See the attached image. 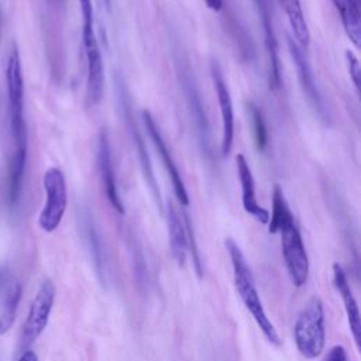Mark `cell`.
<instances>
[{"label":"cell","mask_w":361,"mask_h":361,"mask_svg":"<svg viewBox=\"0 0 361 361\" xmlns=\"http://www.w3.org/2000/svg\"><path fill=\"white\" fill-rule=\"evenodd\" d=\"M42 185L47 199L38 224L44 231L51 233L61 224L68 204V190L62 171L55 166L47 169L42 178Z\"/></svg>","instance_id":"obj_5"},{"label":"cell","mask_w":361,"mask_h":361,"mask_svg":"<svg viewBox=\"0 0 361 361\" xmlns=\"http://www.w3.org/2000/svg\"><path fill=\"white\" fill-rule=\"evenodd\" d=\"M326 361H347V354L343 345H334L329 351Z\"/></svg>","instance_id":"obj_27"},{"label":"cell","mask_w":361,"mask_h":361,"mask_svg":"<svg viewBox=\"0 0 361 361\" xmlns=\"http://www.w3.org/2000/svg\"><path fill=\"white\" fill-rule=\"evenodd\" d=\"M118 94H120V102H121V106L124 109V117H126V121H127V127L130 130V135H131V140L135 145V151H137V155H138V161H140V165H141V169H142V173L145 176V180L158 203V206L161 207V196H159V189H158V183H157V179H155V175H154V169H152V164H151V159H149V155H148V151H147V145H145V141L141 135V133L138 131L137 126H135V121L133 118V111H131V104H130V100L126 94V87L123 83L118 82Z\"/></svg>","instance_id":"obj_10"},{"label":"cell","mask_w":361,"mask_h":361,"mask_svg":"<svg viewBox=\"0 0 361 361\" xmlns=\"http://www.w3.org/2000/svg\"><path fill=\"white\" fill-rule=\"evenodd\" d=\"M25 162H27V147H17L11 158L10 176H8V200L11 204H14L20 197L24 171H25Z\"/></svg>","instance_id":"obj_20"},{"label":"cell","mask_w":361,"mask_h":361,"mask_svg":"<svg viewBox=\"0 0 361 361\" xmlns=\"http://www.w3.org/2000/svg\"><path fill=\"white\" fill-rule=\"evenodd\" d=\"M210 73L213 79V86L216 90L219 107H220V116H221V144L220 151L221 155H228L231 147H233V138H234V113H233V102L231 96L227 87V83L223 78V72L220 66L213 61L210 65Z\"/></svg>","instance_id":"obj_8"},{"label":"cell","mask_w":361,"mask_h":361,"mask_svg":"<svg viewBox=\"0 0 361 361\" xmlns=\"http://www.w3.org/2000/svg\"><path fill=\"white\" fill-rule=\"evenodd\" d=\"M82 17H83V30H93V6L92 0H79Z\"/></svg>","instance_id":"obj_26"},{"label":"cell","mask_w":361,"mask_h":361,"mask_svg":"<svg viewBox=\"0 0 361 361\" xmlns=\"http://www.w3.org/2000/svg\"><path fill=\"white\" fill-rule=\"evenodd\" d=\"M293 336L296 347L305 358L314 360L322 355L326 343V327L323 303L317 296L310 298L300 310L295 322Z\"/></svg>","instance_id":"obj_2"},{"label":"cell","mask_w":361,"mask_h":361,"mask_svg":"<svg viewBox=\"0 0 361 361\" xmlns=\"http://www.w3.org/2000/svg\"><path fill=\"white\" fill-rule=\"evenodd\" d=\"M6 82L8 90L13 135L17 147H27V131L24 123V80L20 55L16 47H13L7 58Z\"/></svg>","instance_id":"obj_4"},{"label":"cell","mask_w":361,"mask_h":361,"mask_svg":"<svg viewBox=\"0 0 361 361\" xmlns=\"http://www.w3.org/2000/svg\"><path fill=\"white\" fill-rule=\"evenodd\" d=\"M250 109V114L252 118V127H254V138H255V144L258 151H264L267 144H268V135H267V127L262 118V113L261 110L254 106L252 103L248 104Z\"/></svg>","instance_id":"obj_23"},{"label":"cell","mask_w":361,"mask_h":361,"mask_svg":"<svg viewBox=\"0 0 361 361\" xmlns=\"http://www.w3.org/2000/svg\"><path fill=\"white\" fill-rule=\"evenodd\" d=\"M185 228H186V237H188V248L190 250V255L195 264V269L197 272V276L202 278V259L199 255V250H197V244H196V238H195V233H193V227L190 223V219L188 214H185Z\"/></svg>","instance_id":"obj_24"},{"label":"cell","mask_w":361,"mask_h":361,"mask_svg":"<svg viewBox=\"0 0 361 361\" xmlns=\"http://www.w3.org/2000/svg\"><path fill=\"white\" fill-rule=\"evenodd\" d=\"M142 121H144V126L147 128V133L157 149V152L159 154L162 162H164V166L171 178V182H172V188H173V192H175V196L178 199V202L182 204V206H188L189 204V196H188V192H186V188H185V183H183V179L178 171V166L161 135V131L158 128V126L155 124L152 116L149 114V111L147 110H142Z\"/></svg>","instance_id":"obj_9"},{"label":"cell","mask_w":361,"mask_h":361,"mask_svg":"<svg viewBox=\"0 0 361 361\" xmlns=\"http://www.w3.org/2000/svg\"><path fill=\"white\" fill-rule=\"evenodd\" d=\"M224 245H226L227 252L231 259L234 285H235L240 299L243 300L244 306L251 313L252 319L255 320L257 326L259 327L262 334L267 337V340L274 345H279L281 338H279L272 322L268 319V316L264 310L262 302L259 299V293L255 286L252 272L245 261V257H244L241 248L233 238H226Z\"/></svg>","instance_id":"obj_1"},{"label":"cell","mask_w":361,"mask_h":361,"mask_svg":"<svg viewBox=\"0 0 361 361\" xmlns=\"http://www.w3.org/2000/svg\"><path fill=\"white\" fill-rule=\"evenodd\" d=\"M333 282L334 286L338 292V295L341 296L343 302H344V309L347 313V319H348V324H350V330L351 334L354 337V341L357 344V347L360 348V338H361V319H360V310H358V305L357 300L351 292V288L348 285L345 272L343 269V267L340 264H333Z\"/></svg>","instance_id":"obj_15"},{"label":"cell","mask_w":361,"mask_h":361,"mask_svg":"<svg viewBox=\"0 0 361 361\" xmlns=\"http://www.w3.org/2000/svg\"><path fill=\"white\" fill-rule=\"evenodd\" d=\"M20 298H21V286L18 283H14L11 286V289L7 292L6 302H4V310L0 316V334L7 331L11 327L14 317H16V310H17Z\"/></svg>","instance_id":"obj_22"},{"label":"cell","mask_w":361,"mask_h":361,"mask_svg":"<svg viewBox=\"0 0 361 361\" xmlns=\"http://www.w3.org/2000/svg\"><path fill=\"white\" fill-rule=\"evenodd\" d=\"M258 16L264 28V44L268 54V83L271 90H276L281 86V63L278 55V41L272 25L271 8L268 0H254Z\"/></svg>","instance_id":"obj_11"},{"label":"cell","mask_w":361,"mask_h":361,"mask_svg":"<svg viewBox=\"0 0 361 361\" xmlns=\"http://www.w3.org/2000/svg\"><path fill=\"white\" fill-rule=\"evenodd\" d=\"M204 3L213 11H220L223 8V0H204Z\"/></svg>","instance_id":"obj_29"},{"label":"cell","mask_w":361,"mask_h":361,"mask_svg":"<svg viewBox=\"0 0 361 361\" xmlns=\"http://www.w3.org/2000/svg\"><path fill=\"white\" fill-rule=\"evenodd\" d=\"M83 48L86 55V68H87V78H86V103L89 107L96 106L103 94V85H104V71H103V61L100 48L94 35V30H83Z\"/></svg>","instance_id":"obj_7"},{"label":"cell","mask_w":361,"mask_h":361,"mask_svg":"<svg viewBox=\"0 0 361 361\" xmlns=\"http://www.w3.org/2000/svg\"><path fill=\"white\" fill-rule=\"evenodd\" d=\"M18 361H38V357L32 350H25L18 358Z\"/></svg>","instance_id":"obj_28"},{"label":"cell","mask_w":361,"mask_h":361,"mask_svg":"<svg viewBox=\"0 0 361 361\" xmlns=\"http://www.w3.org/2000/svg\"><path fill=\"white\" fill-rule=\"evenodd\" d=\"M96 159H97V166L99 172L102 176V182L104 186L106 196L113 206L116 212L120 214L124 213V206L121 203V199L117 192V185H116V176H114V169H113V159H111V147H110V138L106 130H102L97 137V149H96Z\"/></svg>","instance_id":"obj_12"},{"label":"cell","mask_w":361,"mask_h":361,"mask_svg":"<svg viewBox=\"0 0 361 361\" xmlns=\"http://www.w3.org/2000/svg\"><path fill=\"white\" fill-rule=\"evenodd\" d=\"M340 14L343 27L354 44L355 48H360L361 44V16L357 0H331Z\"/></svg>","instance_id":"obj_18"},{"label":"cell","mask_w":361,"mask_h":361,"mask_svg":"<svg viewBox=\"0 0 361 361\" xmlns=\"http://www.w3.org/2000/svg\"><path fill=\"white\" fill-rule=\"evenodd\" d=\"M86 240L89 244L90 254L93 257L96 272H97L100 281L106 282V274H107L106 252H104V248H103V244H102V240H100L97 231L94 230V227L90 223L86 224Z\"/></svg>","instance_id":"obj_21"},{"label":"cell","mask_w":361,"mask_h":361,"mask_svg":"<svg viewBox=\"0 0 361 361\" xmlns=\"http://www.w3.org/2000/svg\"><path fill=\"white\" fill-rule=\"evenodd\" d=\"M235 165H237V173L238 180L241 185V202L244 210L251 214L254 219H257L262 224H268L269 221V212L259 206L255 196V183L251 173V168L243 154H238L235 157Z\"/></svg>","instance_id":"obj_13"},{"label":"cell","mask_w":361,"mask_h":361,"mask_svg":"<svg viewBox=\"0 0 361 361\" xmlns=\"http://www.w3.org/2000/svg\"><path fill=\"white\" fill-rule=\"evenodd\" d=\"M278 1L286 14V18L289 21V25L296 42L302 48H307L310 42V32L305 20V14L302 11L300 1L299 0H278Z\"/></svg>","instance_id":"obj_19"},{"label":"cell","mask_w":361,"mask_h":361,"mask_svg":"<svg viewBox=\"0 0 361 361\" xmlns=\"http://www.w3.org/2000/svg\"><path fill=\"white\" fill-rule=\"evenodd\" d=\"M288 47H289V52L292 55V59L295 62V66L298 69V76H299V80L302 83V87L305 90V93L312 100V103L317 107L319 113L323 117H326V109L323 106V100H322L320 92L317 89V85L314 82V75L310 69V65L307 63V59L305 58L300 48L290 38H288Z\"/></svg>","instance_id":"obj_16"},{"label":"cell","mask_w":361,"mask_h":361,"mask_svg":"<svg viewBox=\"0 0 361 361\" xmlns=\"http://www.w3.org/2000/svg\"><path fill=\"white\" fill-rule=\"evenodd\" d=\"M345 61H347V68H348L350 79L353 80V85L355 86L357 92H360V75H361L360 62H358L357 56L354 55V52H351V51L345 52Z\"/></svg>","instance_id":"obj_25"},{"label":"cell","mask_w":361,"mask_h":361,"mask_svg":"<svg viewBox=\"0 0 361 361\" xmlns=\"http://www.w3.org/2000/svg\"><path fill=\"white\" fill-rule=\"evenodd\" d=\"M176 65H178V72L180 75V83H182L183 90H185L190 113L195 118V126L197 128L199 140L203 144V147H206L209 144V141H207L209 127H207V120H206L203 106H202V102H200V96H199L197 89L195 86V82H193V78L190 75V69H189L188 63H183L182 58H180V59H176Z\"/></svg>","instance_id":"obj_14"},{"label":"cell","mask_w":361,"mask_h":361,"mask_svg":"<svg viewBox=\"0 0 361 361\" xmlns=\"http://www.w3.org/2000/svg\"><path fill=\"white\" fill-rule=\"evenodd\" d=\"M166 223H168V234H169L172 255L179 265H183L186 259V252H188L186 228L171 200L166 202Z\"/></svg>","instance_id":"obj_17"},{"label":"cell","mask_w":361,"mask_h":361,"mask_svg":"<svg viewBox=\"0 0 361 361\" xmlns=\"http://www.w3.org/2000/svg\"><path fill=\"white\" fill-rule=\"evenodd\" d=\"M278 233L289 278L295 286L300 288L309 278V258L293 216L281 224Z\"/></svg>","instance_id":"obj_3"},{"label":"cell","mask_w":361,"mask_h":361,"mask_svg":"<svg viewBox=\"0 0 361 361\" xmlns=\"http://www.w3.org/2000/svg\"><path fill=\"white\" fill-rule=\"evenodd\" d=\"M55 299V286L51 281H44L31 302L27 319L23 326V343L31 344L47 327Z\"/></svg>","instance_id":"obj_6"}]
</instances>
